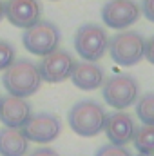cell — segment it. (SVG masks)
I'll list each match as a JSON object with an SVG mask.
<instances>
[{"label": "cell", "mask_w": 154, "mask_h": 156, "mask_svg": "<svg viewBox=\"0 0 154 156\" xmlns=\"http://www.w3.org/2000/svg\"><path fill=\"white\" fill-rule=\"evenodd\" d=\"M16 58V51L13 47V44L0 40V71H5Z\"/></svg>", "instance_id": "e0dca14e"}, {"label": "cell", "mask_w": 154, "mask_h": 156, "mask_svg": "<svg viewBox=\"0 0 154 156\" xmlns=\"http://www.w3.org/2000/svg\"><path fill=\"white\" fill-rule=\"evenodd\" d=\"M142 11L134 0H109L102 7V20L111 29H127L138 18Z\"/></svg>", "instance_id": "ba28073f"}, {"label": "cell", "mask_w": 154, "mask_h": 156, "mask_svg": "<svg viewBox=\"0 0 154 156\" xmlns=\"http://www.w3.org/2000/svg\"><path fill=\"white\" fill-rule=\"evenodd\" d=\"M29 149V140L22 129L2 127L0 129V156H26Z\"/></svg>", "instance_id": "5bb4252c"}, {"label": "cell", "mask_w": 154, "mask_h": 156, "mask_svg": "<svg viewBox=\"0 0 154 156\" xmlns=\"http://www.w3.org/2000/svg\"><path fill=\"white\" fill-rule=\"evenodd\" d=\"M138 156H152V154H138Z\"/></svg>", "instance_id": "603a6c76"}, {"label": "cell", "mask_w": 154, "mask_h": 156, "mask_svg": "<svg viewBox=\"0 0 154 156\" xmlns=\"http://www.w3.org/2000/svg\"><path fill=\"white\" fill-rule=\"evenodd\" d=\"M4 20V0H0V22Z\"/></svg>", "instance_id": "7402d4cb"}, {"label": "cell", "mask_w": 154, "mask_h": 156, "mask_svg": "<svg viewBox=\"0 0 154 156\" xmlns=\"http://www.w3.org/2000/svg\"><path fill=\"white\" fill-rule=\"evenodd\" d=\"M31 115V104L26 98H18L13 94L0 96V122L4 123V127L22 129Z\"/></svg>", "instance_id": "7c38bea8"}, {"label": "cell", "mask_w": 154, "mask_h": 156, "mask_svg": "<svg viewBox=\"0 0 154 156\" xmlns=\"http://www.w3.org/2000/svg\"><path fill=\"white\" fill-rule=\"evenodd\" d=\"M60 40H62V33L58 26L49 20H38L35 26L24 29V35H22L24 47L37 56H45L56 51L60 45Z\"/></svg>", "instance_id": "277c9868"}, {"label": "cell", "mask_w": 154, "mask_h": 156, "mask_svg": "<svg viewBox=\"0 0 154 156\" xmlns=\"http://www.w3.org/2000/svg\"><path fill=\"white\" fill-rule=\"evenodd\" d=\"M96 156H131V153L123 145H114V144H105L98 149Z\"/></svg>", "instance_id": "ac0fdd59"}, {"label": "cell", "mask_w": 154, "mask_h": 156, "mask_svg": "<svg viewBox=\"0 0 154 156\" xmlns=\"http://www.w3.org/2000/svg\"><path fill=\"white\" fill-rule=\"evenodd\" d=\"M143 58L154 66V37L145 40V55H143Z\"/></svg>", "instance_id": "ffe728a7"}, {"label": "cell", "mask_w": 154, "mask_h": 156, "mask_svg": "<svg viewBox=\"0 0 154 156\" xmlns=\"http://www.w3.org/2000/svg\"><path fill=\"white\" fill-rule=\"evenodd\" d=\"M27 156H60V154L51 147H40V149H35L33 153H29Z\"/></svg>", "instance_id": "44dd1931"}, {"label": "cell", "mask_w": 154, "mask_h": 156, "mask_svg": "<svg viewBox=\"0 0 154 156\" xmlns=\"http://www.w3.org/2000/svg\"><path fill=\"white\" fill-rule=\"evenodd\" d=\"M71 80L82 91H94L103 85L105 73L96 62H76L71 73Z\"/></svg>", "instance_id": "4fadbf2b"}, {"label": "cell", "mask_w": 154, "mask_h": 156, "mask_svg": "<svg viewBox=\"0 0 154 156\" xmlns=\"http://www.w3.org/2000/svg\"><path fill=\"white\" fill-rule=\"evenodd\" d=\"M22 133L29 142L35 144H51L62 133V122L53 113H33L24 123Z\"/></svg>", "instance_id": "52a82bcc"}, {"label": "cell", "mask_w": 154, "mask_h": 156, "mask_svg": "<svg viewBox=\"0 0 154 156\" xmlns=\"http://www.w3.org/2000/svg\"><path fill=\"white\" fill-rule=\"evenodd\" d=\"M111 58L114 60L118 66L131 67L136 66L138 62L143 60L145 55V38L138 31H120L116 33L113 38H109L107 45Z\"/></svg>", "instance_id": "3957f363"}, {"label": "cell", "mask_w": 154, "mask_h": 156, "mask_svg": "<svg viewBox=\"0 0 154 156\" xmlns=\"http://www.w3.org/2000/svg\"><path fill=\"white\" fill-rule=\"evenodd\" d=\"M4 18L20 29H27L42 20V5L38 0H7L4 2Z\"/></svg>", "instance_id": "30bf717a"}, {"label": "cell", "mask_w": 154, "mask_h": 156, "mask_svg": "<svg viewBox=\"0 0 154 156\" xmlns=\"http://www.w3.org/2000/svg\"><path fill=\"white\" fill-rule=\"evenodd\" d=\"M105 118L107 113L102 104H98L96 100H80L69 109L67 122L73 133H76L78 136L93 138L103 131Z\"/></svg>", "instance_id": "7a4b0ae2"}, {"label": "cell", "mask_w": 154, "mask_h": 156, "mask_svg": "<svg viewBox=\"0 0 154 156\" xmlns=\"http://www.w3.org/2000/svg\"><path fill=\"white\" fill-rule=\"evenodd\" d=\"M2 83L7 94L18 96V98H29L42 85L38 66L27 58H15V62L4 71Z\"/></svg>", "instance_id": "6da1fadb"}, {"label": "cell", "mask_w": 154, "mask_h": 156, "mask_svg": "<svg viewBox=\"0 0 154 156\" xmlns=\"http://www.w3.org/2000/svg\"><path fill=\"white\" fill-rule=\"evenodd\" d=\"M102 94L107 105L116 111H123L136 104L140 96V85L131 75H114L103 82Z\"/></svg>", "instance_id": "5b68a950"}, {"label": "cell", "mask_w": 154, "mask_h": 156, "mask_svg": "<svg viewBox=\"0 0 154 156\" xmlns=\"http://www.w3.org/2000/svg\"><path fill=\"white\" fill-rule=\"evenodd\" d=\"M136 131V123L134 118L125 111H114L105 118V125H103V133L109 138V144L114 145H127L132 142Z\"/></svg>", "instance_id": "8fae6325"}, {"label": "cell", "mask_w": 154, "mask_h": 156, "mask_svg": "<svg viewBox=\"0 0 154 156\" xmlns=\"http://www.w3.org/2000/svg\"><path fill=\"white\" fill-rule=\"evenodd\" d=\"M109 45L107 31L96 24H83L76 29L75 35V49L85 62H98Z\"/></svg>", "instance_id": "8992f818"}, {"label": "cell", "mask_w": 154, "mask_h": 156, "mask_svg": "<svg viewBox=\"0 0 154 156\" xmlns=\"http://www.w3.org/2000/svg\"><path fill=\"white\" fill-rule=\"evenodd\" d=\"M140 11L145 15V18H147V20L154 22V0H142Z\"/></svg>", "instance_id": "d6986e66"}, {"label": "cell", "mask_w": 154, "mask_h": 156, "mask_svg": "<svg viewBox=\"0 0 154 156\" xmlns=\"http://www.w3.org/2000/svg\"><path fill=\"white\" fill-rule=\"evenodd\" d=\"M132 144L140 154H154V125L142 123L140 127H136Z\"/></svg>", "instance_id": "9a60e30c"}, {"label": "cell", "mask_w": 154, "mask_h": 156, "mask_svg": "<svg viewBox=\"0 0 154 156\" xmlns=\"http://www.w3.org/2000/svg\"><path fill=\"white\" fill-rule=\"evenodd\" d=\"M136 115L142 120V123L154 125V93H147L143 96H138Z\"/></svg>", "instance_id": "2e32d148"}, {"label": "cell", "mask_w": 154, "mask_h": 156, "mask_svg": "<svg viewBox=\"0 0 154 156\" xmlns=\"http://www.w3.org/2000/svg\"><path fill=\"white\" fill-rule=\"evenodd\" d=\"M75 58L71 53L64 49H56L45 56H42V62L38 64V71L42 82L49 83H60L67 78H71L73 67H75Z\"/></svg>", "instance_id": "9c48e42d"}]
</instances>
